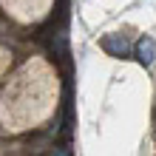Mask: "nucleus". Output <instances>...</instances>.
Listing matches in <instances>:
<instances>
[{
	"label": "nucleus",
	"mask_w": 156,
	"mask_h": 156,
	"mask_svg": "<svg viewBox=\"0 0 156 156\" xmlns=\"http://www.w3.org/2000/svg\"><path fill=\"white\" fill-rule=\"evenodd\" d=\"M51 48H54V57H57L60 62H68V51H66V34H57L54 37V43H51Z\"/></svg>",
	"instance_id": "obj_3"
},
{
	"label": "nucleus",
	"mask_w": 156,
	"mask_h": 156,
	"mask_svg": "<svg viewBox=\"0 0 156 156\" xmlns=\"http://www.w3.org/2000/svg\"><path fill=\"white\" fill-rule=\"evenodd\" d=\"M99 45H102L111 57H128V54H131V45H128V40L122 34H105V37L99 40Z\"/></svg>",
	"instance_id": "obj_1"
},
{
	"label": "nucleus",
	"mask_w": 156,
	"mask_h": 156,
	"mask_svg": "<svg viewBox=\"0 0 156 156\" xmlns=\"http://www.w3.org/2000/svg\"><path fill=\"white\" fill-rule=\"evenodd\" d=\"M153 54H156L153 37H139V43H136V60H139L142 66H151V62H153Z\"/></svg>",
	"instance_id": "obj_2"
}]
</instances>
